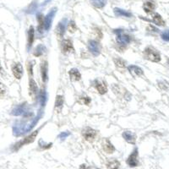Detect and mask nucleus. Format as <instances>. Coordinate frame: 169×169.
Masks as SVG:
<instances>
[{
  "label": "nucleus",
  "mask_w": 169,
  "mask_h": 169,
  "mask_svg": "<svg viewBox=\"0 0 169 169\" xmlns=\"http://www.w3.org/2000/svg\"><path fill=\"white\" fill-rule=\"evenodd\" d=\"M38 133H39V129L35 130L34 132H32V133L30 134V135H28V136L26 137L25 139H23L22 140L19 141L18 143H16V144L14 146L13 150H18L20 149V148H21L22 146H26V145H29L30 143L34 142V140H35L36 138H37V135H38Z\"/></svg>",
  "instance_id": "obj_1"
},
{
  "label": "nucleus",
  "mask_w": 169,
  "mask_h": 169,
  "mask_svg": "<svg viewBox=\"0 0 169 169\" xmlns=\"http://www.w3.org/2000/svg\"><path fill=\"white\" fill-rule=\"evenodd\" d=\"M144 55L146 59L150 60L151 62L158 63L161 61V55H160L159 52L151 47H148L145 49Z\"/></svg>",
  "instance_id": "obj_2"
},
{
  "label": "nucleus",
  "mask_w": 169,
  "mask_h": 169,
  "mask_svg": "<svg viewBox=\"0 0 169 169\" xmlns=\"http://www.w3.org/2000/svg\"><path fill=\"white\" fill-rule=\"evenodd\" d=\"M114 33L116 34V39L119 45L126 46L131 41L132 38L129 34L124 32L123 30H114Z\"/></svg>",
  "instance_id": "obj_3"
},
{
  "label": "nucleus",
  "mask_w": 169,
  "mask_h": 169,
  "mask_svg": "<svg viewBox=\"0 0 169 169\" xmlns=\"http://www.w3.org/2000/svg\"><path fill=\"white\" fill-rule=\"evenodd\" d=\"M97 133L95 129L89 128V127L84 129L82 131V135H83L84 139L89 142H91L95 139L96 136H97Z\"/></svg>",
  "instance_id": "obj_4"
},
{
  "label": "nucleus",
  "mask_w": 169,
  "mask_h": 169,
  "mask_svg": "<svg viewBox=\"0 0 169 169\" xmlns=\"http://www.w3.org/2000/svg\"><path fill=\"white\" fill-rule=\"evenodd\" d=\"M127 164L131 168H135L139 165V161H138V149L135 148L134 151L130 154L128 159H127Z\"/></svg>",
  "instance_id": "obj_5"
},
{
  "label": "nucleus",
  "mask_w": 169,
  "mask_h": 169,
  "mask_svg": "<svg viewBox=\"0 0 169 169\" xmlns=\"http://www.w3.org/2000/svg\"><path fill=\"white\" fill-rule=\"evenodd\" d=\"M88 48L89 51L94 55V56H98L101 52V46L99 42L95 40H90L88 41Z\"/></svg>",
  "instance_id": "obj_6"
},
{
  "label": "nucleus",
  "mask_w": 169,
  "mask_h": 169,
  "mask_svg": "<svg viewBox=\"0 0 169 169\" xmlns=\"http://www.w3.org/2000/svg\"><path fill=\"white\" fill-rule=\"evenodd\" d=\"M94 86L97 89V90L98 91V93L101 95H104L105 93H107L108 91V86L107 84L104 81L101 80H95L94 81Z\"/></svg>",
  "instance_id": "obj_7"
},
{
  "label": "nucleus",
  "mask_w": 169,
  "mask_h": 169,
  "mask_svg": "<svg viewBox=\"0 0 169 169\" xmlns=\"http://www.w3.org/2000/svg\"><path fill=\"white\" fill-rule=\"evenodd\" d=\"M12 72H13L14 76L16 79H18V80L21 79V77L23 75V68H22V65L20 64V63H16L13 64Z\"/></svg>",
  "instance_id": "obj_8"
},
{
  "label": "nucleus",
  "mask_w": 169,
  "mask_h": 169,
  "mask_svg": "<svg viewBox=\"0 0 169 169\" xmlns=\"http://www.w3.org/2000/svg\"><path fill=\"white\" fill-rule=\"evenodd\" d=\"M101 146H102V149H103V150H104L106 153H108V154H112V153H113L114 150H115V147L113 146V145L111 143V141H110L108 139H103Z\"/></svg>",
  "instance_id": "obj_9"
},
{
  "label": "nucleus",
  "mask_w": 169,
  "mask_h": 169,
  "mask_svg": "<svg viewBox=\"0 0 169 169\" xmlns=\"http://www.w3.org/2000/svg\"><path fill=\"white\" fill-rule=\"evenodd\" d=\"M56 13V9L52 10V11H50V13L44 18V30H48L51 27V24L52 22L53 16Z\"/></svg>",
  "instance_id": "obj_10"
},
{
  "label": "nucleus",
  "mask_w": 169,
  "mask_h": 169,
  "mask_svg": "<svg viewBox=\"0 0 169 169\" xmlns=\"http://www.w3.org/2000/svg\"><path fill=\"white\" fill-rule=\"evenodd\" d=\"M62 51L65 53L67 52H74V48L73 46V42L70 39H66V40L63 41L62 42Z\"/></svg>",
  "instance_id": "obj_11"
},
{
  "label": "nucleus",
  "mask_w": 169,
  "mask_h": 169,
  "mask_svg": "<svg viewBox=\"0 0 169 169\" xmlns=\"http://www.w3.org/2000/svg\"><path fill=\"white\" fill-rule=\"evenodd\" d=\"M123 138L125 139L128 143L129 144H133V145H135V141H136V136H135V135L133 133V132H131V131H124L123 133Z\"/></svg>",
  "instance_id": "obj_12"
},
{
  "label": "nucleus",
  "mask_w": 169,
  "mask_h": 169,
  "mask_svg": "<svg viewBox=\"0 0 169 169\" xmlns=\"http://www.w3.org/2000/svg\"><path fill=\"white\" fill-rule=\"evenodd\" d=\"M64 22H66V20H63L56 26L55 31H56V34H57L59 38H63V37L65 33V23Z\"/></svg>",
  "instance_id": "obj_13"
},
{
  "label": "nucleus",
  "mask_w": 169,
  "mask_h": 169,
  "mask_svg": "<svg viewBox=\"0 0 169 169\" xmlns=\"http://www.w3.org/2000/svg\"><path fill=\"white\" fill-rule=\"evenodd\" d=\"M41 74L42 81L45 83L48 81V63L42 62L41 64Z\"/></svg>",
  "instance_id": "obj_14"
},
{
  "label": "nucleus",
  "mask_w": 169,
  "mask_h": 169,
  "mask_svg": "<svg viewBox=\"0 0 169 169\" xmlns=\"http://www.w3.org/2000/svg\"><path fill=\"white\" fill-rule=\"evenodd\" d=\"M128 70L134 76H141L143 74V70L139 66L136 65H130L128 67Z\"/></svg>",
  "instance_id": "obj_15"
},
{
  "label": "nucleus",
  "mask_w": 169,
  "mask_h": 169,
  "mask_svg": "<svg viewBox=\"0 0 169 169\" xmlns=\"http://www.w3.org/2000/svg\"><path fill=\"white\" fill-rule=\"evenodd\" d=\"M34 37H35V31H34V27L30 26V29L28 30V39H27V48L30 49L33 44L34 41Z\"/></svg>",
  "instance_id": "obj_16"
},
{
  "label": "nucleus",
  "mask_w": 169,
  "mask_h": 169,
  "mask_svg": "<svg viewBox=\"0 0 169 169\" xmlns=\"http://www.w3.org/2000/svg\"><path fill=\"white\" fill-rule=\"evenodd\" d=\"M70 77L71 80H75V81H79L81 79V74H80V71L77 69H71L69 72Z\"/></svg>",
  "instance_id": "obj_17"
},
{
  "label": "nucleus",
  "mask_w": 169,
  "mask_h": 169,
  "mask_svg": "<svg viewBox=\"0 0 169 169\" xmlns=\"http://www.w3.org/2000/svg\"><path fill=\"white\" fill-rule=\"evenodd\" d=\"M155 3H154V2L153 1H147V2H146L145 3H144V5H143V9L145 10V12L146 13V14H150V13H152L154 10H155Z\"/></svg>",
  "instance_id": "obj_18"
},
{
  "label": "nucleus",
  "mask_w": 169,
  "mask_h": 169,
  "mask_svg": "<svg viewBox=\"0 0 169 169\" xmlns=\"http://www.w3.org/2000/svg\"><path fill=\"white\" fill-rule=\"evenodd\" d=\"M38 92V87L36 83V81L32 78L30 79V96H36Z\"/></svg>",
  "instance_id": "obj_19"
},
{
  "label": "nucleus",
  "mask_w": 169,
  "mask_h": 169,
  "mask_svg": "<svg viewBox=\"0 0 169 169\" xmlns=\"http://www.w3.org/2000/svg\"><path fill=\"white\" fill-rule=\"evenodd\" d=\"M152 21L158 26H165V21L161 18V16L159 14H155L152 17Z\"/></svg>",
  "instance_id": "obj_20"
},
{
  "label": "nucleus",
  "mask_w": 169,
  "mask_h": 169,
  "mask_svg": "<svg viewBox=\"0 0 169 169\" xmlns=\"http://www.w3.org/2000/svg\"><path fill=\"white\" fill-rule=\"evenodd\" d=\"M44 16H43V14H37V22H38V26H37V30L39 31V32H42V30H44Z\"/></svg>",
  "instance_id": "obj_21"
},
{
  "label": "nucleus",
  "mask_w": 169,
  "mask_h": 169,
  "mask_svg": "<svg viewBox=\"0 0 169 169\" xmlns=\"http://www.w3.org/2000/svg\"><path fill=\"white\" fill-rule=\"evenodd\" d=\"M120 166V162L116 159L110 160L107 164V167L108 169H119Z\"/></svg>",
  "instance_id": "obj_22"
},
{
  "label": "nucleus",
  "mask_w": 169,
  "mask_h": 169,
  "mask_svg": "<svg viewBox=\"0 0 169 169\" xmlns=\"http://www.w3.org/2000/svg\"><path fill=\"white\" fill-rule=\"evenodd\" d=\"M45 50H46V48L43 46V45H38L37 48H36V49L34 51V55L36 56V57H39V56H41L43 53H44V52H45Z\"/></svg>",
  "instance_id": "obj_23"
},
{
  "label": "nucleus",
  "mask_w": 169,
  "mask_h": 169,
  "mask_svg": "<svg viewBox=\"0 0 169 169\" xmlns=\"http://www.w3.org/2000/svg\"><path fill=\"white\" fill-rule=\"evenodd\" d=\"M91 3L97 8H103L107 3V0H90Z\"/></svg>",
  "instance_id": "obj_24"
},
{
  "label": "nucleus",
  "mask_w": 169,
  "mask_h": 169,
  "mask_svg": "<svg viewBox=\"0 0 169 169\" xmlns=\"http://www.w3.org/2000/svg\"><path fill=\"white\" fill-rule=\"evenodd\" d=\"M113 61H114V63L116 64V66L119 68H125V66H126V61L121 58H115Z\"/></svg>",
  "instance_id": "obj_25"
},
{
  "label": "nucleus",
  "mask_w": 169,
  "mask_h": 169,
  "mask_svg": "<svg viewBox=\"0 0 169 169\" xmlns=\"http://www.w3.org/2000/svg\"><path fill=\"white\" fill-rule=\"evenodd\" d=\"M63 96H57L56 97V101H55V108H61L63 107Z\"/></svg>",
  "instance_id": "obj_26"
},
{
  "label": "nucleus",
  "mask_w": 169,
  "mask_h": 169,
  "mask_svg": "<svg viewBox=\"0 0 169 169\" xmlns=\"http://www.w3.org/2000/svg\"><path fill=\"white\" fill-rule=\"evenodd\" d=\"M115 13H116L117 15H123V16H126V17H130L131 16V14L129 12L120 10V9H117V8L115 9Z\"/></svg>",
  "instance_id": "obj_27"
},
{
  "label": "nucleus",
  "mask_w": 169,
  "mask_h": 169,
  "mask_svg": "<svg viewBox=\"0 0 169 169\" xmlns=\"http://www.w3.org/2000/svg\"><path fill=\"white\" fill-rule=\"evenodd\" d=\"M68 30L70 31V33H74L77 30V26L76 24L74 21H70L68 25Z\"/></svg>",
  "instance_id": "obj_28"
},
{
  "label": "nucleus",
  "mask_w": 169,
  "mask_h": 169,
  "mask_svg": "<svg viewBox=\"0 0 169 169\" xmlns=\"http://www.w3.org/2000/svg\"><path fill=\"white\" fill-rule=\"evenodd\" d=\"M40 100L41 103V106H44L45 105V102H46V92L44 90H41L40 93Z\"/></svg>",
  "instance_id": "obj_29"
},
{
  "label": "nucleus",
  "mask_w": 169,
  "mask_h": 169,
  "mask_svg": "<svg viewBox=\"0 0 169 169\" xmlns=\"http://www.w3.org/2000/svg\"><path fill=\"white\" fill-rule=\"evenodd\" d=\"M161 38L166 41H169V30H164L162 33H161Z\"/></svg>",
  "instance_id": "obj_30"
},
{
  "label": "nucleus",
  "mask_w": 169,
  "mask_h": 169,
  "mask_svg": "<svg viewBox=\"0 0 169 169\" xmlns=\"http://www.w3.org/2000/svg\"><path fill=\"white\" fill-rule=\"evenodd\" d=\"M23 112H24V109H23L21 107H18V108H16L15 109H14V111L12 112V114L17 116V115H20Z\"/></svg>",
  "instance_id": "obj_31"
},
{
  "label": "nucleus",
  "mask_w": 169,
  "mask_h": 169,
  "mask_svg": "<svg viewBox=\"0 0 169 169\" xmlns=\"http://www.w3.org/2000/svg\"><path fill=\"white\" fill-rule=\"evenodd\" d=\"M94 33L96 35V37H97L98 39H101L102 37V33H101V30L99 28H94Z\"/></svg>",
  "instance_id": "obj_32"
},
{
  "label": "nucleus",
  "mask_w": 169,
  "mask_h": 169,
  "mask_svg": "<svg viewBox=\"0 0 169 169\" xmlns=\"http://www.w3.org/2000/svg\"><path fill=\"white\" fill-rule=\"evenodd\" d=\"M81 101H82V103L85 104V105H90L91 100H90V98L89 97H81Z\"/></svg>",
  "instance_id": "obj_33"
},
{
  "label": "nucleus",
  "mask_w": 169,
  "mask_h": 169,
  "mask_svg": "<svg viewBox=\"0 0 169 169\" xmlns=\"http://www.w3.org/2000/svg\"><path fill=\"white\" fill-rule=\"evenodd\" d=\"M80 169H100V168H96V167H87L86 165L83 164V165L80 166Z\"/></svg>",
  "instance_id": "obj_34"
},
{
  "label": "nucleus",
  "mask_w": 169,
  "mask_h": 169,
  "mask_svg": "<svg viewBox=\"0 0 169 169\" xmlns=\"http://www.w3.org/2000/svg\"><path fill=\"white\" fill-rule=\"evenodd\" d=\"M4 92H5V86H3V84L0 83V95L4 94Z\"/></svg>",
  "instance_id": "obj_35"
},
{
  "label": "nucleus",
  "mask_w": 169,
  "mask_h": 169,
  "mask_svg": "<svg viewBox=\"0 0 169 169\" xmlns=\"http://www.w3.org/2000/svg\"><path fill=\"white\" fill-rule=\"evenodd\" d=\"M150 30H151L150 31H154V32H158V29L155 28V27H154V26H149L147 27V30L149 31Z\"/></svg>",
  "instance_id": "obj_36"
},
{
  "label": "nucleus",
  "mask_w": 169,
  "mask_h": 169,
  "mask_svg": "<svg viewBox=\"0 0 169 169\" xmlns=\"http://www.w3.org/2000/svg\"><path fill=\"white\" fill-rule=\"evenodd\" d=\"M69 135H70V133H62V134L59 135V138L60 139H65L67 136H69Z\"/></svg>",
  "instance_id": "obj_37"
},
{
  "label": "nucleus",
  "mask_w": 169,
  "mask_h": 169,
  "mask_svg": "<svg viewBox=\"0 0 169 169\" xmlns=\"http://www.w3.org/2000/svg\"><path fill=\"white\" fill-rule=\"evenodd\" d=\"M32 64H31V63H28V65H27V69H28V72H29V74L32 75Z\"/></svg>",
  "instance_id": "obj_38"
},
{
  "label": "nucleus",
  "mask_w": 169,
  "mask_h": 169,
  "mask_svg": "<svg viewBox=\"0 0 169 169\" xmlns=\"http://www.w3.org/2000/svg\"><path fill=\"white\" fill-rule=\"evenodd\" d=\"M159 86L161 88V89H163V90L168 89V86H164V84H163L162 82H159Z\"/></svg>",
  "instance_id": "obj_39"
},
{
  "label": "nucleus",
  "mask_w": 169,
  "mask_h": 169,
  "mask_svg": "<svg viewBox=\"0 0 169 169\" xmlns=\"http://www.w3.org/2000/svg\"><path fill=\"white\" fill-rule=\"evenodd\" d=\"M3 71V69H2V67H1V64H0V72H2Z\"/></svg>",
  "instance_id": "obj_40"
},
{
  "label": "nucleus",
  "mask_w": 169,
  "mask_h": 169,
  "mask_svg": "<svg viewBox=\"0 0 169 169\" xmlns=\"http://www.w3.org/2000/svg\"><path fill=\"white\" fill-rule=\"evenodd\" d=\"M168 64H169V59H168Z\"/></svg>",
  "instance_id": "obj_41"
}]
</instances>
